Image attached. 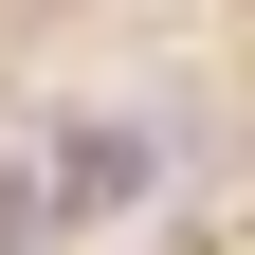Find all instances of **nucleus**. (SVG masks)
Masks as SVG:
<instances>
[{
	"label": "nucleus",
	"mask_w": 255,
	"mask_h": 255,
	"mask_svg": "<svg viewBox=\"0 0 255 255\" xmlns=\"http://www.w3.org/2000/svg\"><path fill=\"white\" fill-rule=\"evenodd\" d=\"M0 255H55V182H37L18 128H0Z\"/></svg>",
	"instance_id": "nucleus-1"
}]
</instances>
